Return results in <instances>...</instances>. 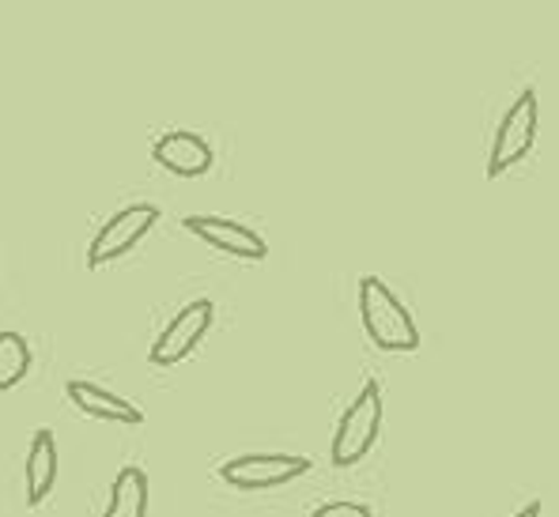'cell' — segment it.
I'll list each match as a JSON object with an SVG mask.
<instances>
[{
	"instance_id": "8fae6325",
	"label": "cell",
	"mask_w": 559,
	"mask_h": 517,
	"mask_svg": "<svg viewBox=\"0 0 559 517\" xmlns=\"http://www.w3.org/2000/svg\"><path fill=\"white\" fill-rule=\"evenodd\" d=\"M147 472L136 465H126L110 483V503H106L103 517H147Z\"/></svg>"
},
{
	"instance_id": "277c9868",
	"label": "cell",
	"mask_w": 559,
	"mask_h": 517,
	"mask_svg": "<svg viewBox=\"0 0 559 517\" xmlns=\"http://www.w3.org/2000/svg\"><path fill=\"white\" fill-rule=\"evenodd\" d=\"M155 224H159V208L147 201L114 212L95 231L92 245H87V268H103V265H110V261L126 257L129 250H136V242H144Z\"/></svg>"
},
{
	"instance_id": "7a4b0ae2",
	"label": "cell",
	"mask_w": 559,
	"mask_h": 517,
	"mask_svg": "<svg viewBox=\"0 0 559 517\" xmlns=\"http://www.w3.org/2000/svg\"><path fill=\"white\" fill-rule=\"evenodd\" d=\"M378 434H382V385L367 382L364 389L356 393V400L344 408L341 423H336V431H333L329 457H333L336 469H352V465L364 461L374 449Z\"/></svg>"
},
{
	"instance_id": "4fadbf2b",
	"label": "cell",
	"mask_w": 559,
	"mask_h": 517,
	"mask_svg": "<svg viewBox=\"0 0 559 517\" xmlns=\"http://www.w3.org/2000/svg\"><path fill=\"white\" fill-rule=\"evenodd\" d=\"M310 517H371V506L367 503H325V506H318Z\"/></svg>"
},
{
	"instance_id": "5b68a950",
	"label": "cell",
	"mask_w": 559,
	"mask_h": 517,
	"mask_svg": "<svg viewBox=\"0 0 559 517\" xmlns=\"http://www.w3.org/2000/svg\"><path fill=\"white\" fill-rule=\"evenodd\" d=\"M310 472V461L299 454H242L219 465V480L235 491H273L295 483Z\"/></svg>"
},
{
	"instance_id": "30bf717a",
	"label": "cell",
	"mask_w": 559,
	"mask_h": 517,
	"mask_svg": "<svg viewBox=\"0 0 559 517\" xmlns=\"http://www.w3.org/2000/svg\"><path fill=\"white\" fill-rule=\"evenodd\" d=\"M69 400L80 408L84 416H92V420H103V423H121V426H136L144 423V412L133 405V400L118 397V393L103 389V385L95 382H69Z\"/></svg>"
},
{
	"instance_id": "5bb4252c",
	"label": "cell",
	"mask_w": 559,
	"mask_h": 517,
	"mask_svg": "<svg viewBox=\"0 0 559 517\" xmlns=\"http://www.w3.org/2000/svg\"><path fill=\"white\" fill-rule=\"evenodd\" d=\"M514 517H540V503L533 498V503H530V506H522V510H518Z\"/></svg>"
},
{
	"instance_id": "8992f818",
	"label": "cell",
	"mask_w": 559,
	"mask_h": 517,
	"mask_svg": "<svg viewBox=\"0 0 559 517\" xmlns=\"http://www.w3.org/2000/svg\"><path fill=\"white\" fill-rule=\"evenodd\" d=\"M212 322H216V306H212V299H193L189 306H182L167 322V329L155 336L152 351H147L152 366H163V371H167V366H178L182 359H189L197 351V344L209 336Z\"/></svg>"
},
{
	"instance_id": "ba28073f",
	"label": "cell",
	"mask_w": 559,
	"mask_h": 517,
	"mask_svg": "<svg viewBox=\"0 0 559 517\" xmlns=\"http://www.w3.org/2000/svg\"><path fill=\"white\" fill-rule=\"evenodd\" d=\"M152 159L175 178H204L216 155H212V144L204 136L189 133V129H175V133H163L152 144Z\"/></svg>"
},
{
	"instance_id": "7c38bea8",
	"label": "cell",
	"mask_w": 559,
	"mask_h": 517,
	"mask_svg": "<svg viewBox=\"0 0 559 517\" xmlns=\"http://www.w3.org/2000/svg\"><path fill=\"white\" fill-rule=\"evenodd\" d=\"M35 366V351H31L23 333H0V393L15 389Z\"/></svg>"
},
{
	"instance_id": "9c48e42d",
	"label": "cell",
	"mask_w": 559,
	"mask_h": 517,
	"mask_svg": "<svg viewBox=\"0 0 559 517\" xmlns=\"http://www.w3.org/2000/svg\"><path fill=\"white\" fill-rule=\"evenodd\" d=\"M61 476V449H57L53 431H35L27 449V465H23V480H27V506H43L57 488Z\"/></svg>"
},
{
	"instance_id": "3957f363",
	"label": "cell",
	"mask_w": 559,
	"mask_h": 517,
	"mask_svg": "<svg viewBox=\"0 0 559 517\" xmlns=\"http://www.w3.org/2000/svg\"><path fill=\"white\" fill-rule=\"evenodd\" d=\"M533 144H537V95L530 87V92L514 98L511 110L503 113V121L496 129V141H491V155H488L491 182L499 175H507L514 163H522L533 152Z\"/></svg>"
},
{
	"instance_id": "6da1fadb",
	"label": "cell",
	"mask_w": 559,
	"mask_h": 517,
	"mask_svg": "<svg viewBox=\"0 0 559 517\" xmlns=\"http://www.w3.org/2000/svg\"><path fill=\"white\" fill-rule=\"evenodd\" d=\"M359 322H364L367 340L378 351H408L419 348V329L413 322V314L405 310V302L390 291V284L378 280V276H364L359 280Z\"/></svg>"
},
{
	"instance_id": "52a82bcc",
	"label": "cell",
	"mask_w": 559,
	"mask_h": 517,
	"mask_svg": "<svg viewBox=\"0 0 559 517\" xmlns=\"http://www.w3.org/2000/svg\"><path fill=\"white\" fill-rule=\"evenodd\" d=\"M186 231L197 235L204 245L227 253V257L238 261H265L269 257V242L258 231H250L246 224H235V219L224 216H189Z\"/></svg>"
}]
</instances>
